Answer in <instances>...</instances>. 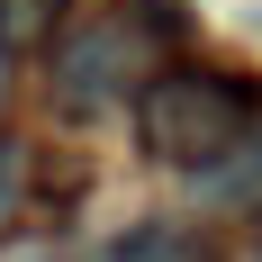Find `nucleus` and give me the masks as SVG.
Returning a JSON list of instances; mask_svg holds the SVG:
<instances>
[{
  "instance_id": "1",
  "label": "nucleus",
  "mask_w": 262,
  "mask_h": 262,
  "mask_svg": "<svg viewBox=\"0 0 262 262\" xmlns=\"http://www.w3.org/2000/svg\"><path fill=\"white\" fill-rule=\"evenodd\" d=\"M244 127H253V100L226 73H163L145 91V145L163 163H217L244 145Z\"/></svg>"
},
{
  "instance_id": "2",
  "label": "nucleus",
  "mask_w": 262,
  "mask_h": 262,
  "mask_svg": "<svg viewBox=\"0 0 262 262\" xmlns=\"http://www.w3.org/2000/svg\"><path fill=\"white\" fill-rule=\"evenodd\" d=\"M54 81L73 91V100H108L118 81H127V27H81V36H63V54H54Z\"/></svg>"
},
{
  "instance_id": "3",
  "label": "nucleus",
  "mask_w": 262,
  "mask_h": 262,
  "mask_svg": "<svg viewBox=\"0 0 262 262\" xmlns=\"http://www.w3.org/2000/svg\"><path fill=\"white\" fill-rule=\"evenodd\" d=\"M108 262H199V235L172 226V217H145V226H127L108 244Z\"/></svg>"
},
{
  "instance_id": "4",
  "label": "nucleus",
  "mask_w": 262,
  "mask_h": 262,
  "mask_svg": "<svg viewBox=\"0 0 262 262\" xmlns=\"http://www.w3.org/2000/svg\"><path fill=\"white\" fill-rule=\"evenodd\" d=\"M63 0H0V46H36Z\"/></svg>"
},
{
  "instance_id": "5",
  "label": "nucleus",
  "mask_w": 262,
  "mask_h": 262,
  "mask_svg": "<svg viewBox=\"0 0 262 262\" xmlns=\"http://www.w3.org/2000/svg\"><path fill=\"white\" fill-rule=\"evenodd\" d=\"M18 199H27V145H9V136H0V235L18 226Z\"/></svg>"
}]
</instances>
